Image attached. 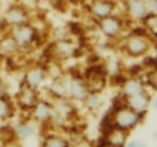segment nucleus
<instances>
[{
  "instance_id": "1",
  "label": "nucleus",
  "mask_w": 157,
  "mask_h": 147,
  "mask_svg": "<svg viewBox=\"0 0 157 147\" xmlns=\"http://www.w3.org/2000/svg\"><path fill=\"white\" fill-rule=\"evenodd\" d=\"M142 25V23H140ZM142 29H131L121 39V49L130 58H144L150 54L154 46V39L147 32L144 26Z\"/></svg>"
},
{
  "instance_id": "2",
  "label": "nucleus",
  "mask_w": 157,
  "mask_h": 147,
  "mask_svg": "<svg viewBox=\"0 0 157 147\" xmlns=\"http://www.w3.org/2000/svg\"><path fill=\"white\" fill-rule=\"evenodd\" d=\"M8 34L15 42V45L18 46L20 52H28V51L34 49L38 45V40H40V31L32 22L9 28Z\"/></svg>"
},
{
  "instance_id": "3",
  "label": "nucleus",
  "mask_w": 157,
  "mask_h": 147,
  "mask_svg": "<svg viewBox=\"0 0 157 147\" xmlns=\"http://www.w3.org/2000/svg\"><path fill=\"white\" fill-rule=\"evenodd\" d=\"M95 22H96V28L101 32V35L108 40H121L128 32V28H127L128 22L121 12L111 14L108 17L95 20Z\"/></svg>"
},
{
  "instance_id": "4",
  "label": "nucleus",
  "mask_w": 157,
  "mask_h": 147,
  "mask_svg": "<svg viewBox=\"0 0 157 147\" xmlns=\"http://www.w3.org/2000/svg\"><path fill=\"white\" fill-rule=\"evenodd\" d=\"M111 112H113V124H114V127H117V129H121V130H124L127 133L134 132L145 120V116L139 115L137 112H134L133 109H130L125 104L117 107V109H114V110H111Z\"/></svg>"
},
{
  "instance_id": "5",
  "label": "nucleus",
  "mask_w": 157,
  "mask_h": 147,
  "mask_svg": "<svg viewBox=\"0 0 157 147\" xmlns=\"http://www.w3.org/2000/svg\"><path fill=\"white\" fill-rule=\"evenodd\" d=\"M0 17H2V20L6 25L8 29L31 22V12H29L28 6L21 2H12L11 5H8L3 9Z\"/></svg>"
},
{
  "instance_id": "6",
  "label": "nucleus",
  "mask_w": 157,
  "mask_h": 147,
  "mask_svg": "<svg viewBox=\"0 0 157 147\" xmlns=\"http://www.w3.org/2000/svg\"><path fill=\"white\" fill-rule=\"evenodd\" d=\"M48 77H49L48 67L35 63V64H31V66L26 67V71L23 74L21 84L23 86H28L31 89H35V91H41L43 86L48 81Z\"/></svg>"
},
{
  "instance_id": "7",
  "label": "nucleus",
  "mask_w": 157,
  "mask_h": 147,
  "mask_svg": "<svg viewBox=\"0 0 157 147\" xmlns=\"http://www.w3.org/2000/svg\"><path fill=\"white\" fill-rule=\"evenodd\" d=\"M29 118L32 121H35L38 126H46L51 129V123L53 118V106L51 98H38V101L35 103V106L31 109L29 112Z\"/></svg>"
},
{
  "instance_id": "8",
  "label": "nucleus",
  "mask_w": 157,
  "mask_h": 147,
  "mask_svg": "<svg viewBox=\"0 0 157 147\" xmlns=\"http://www.w3.org/2000/svg\"><path fill=\"white\" fill-rule=\"evenodd\" d=\"M121 5H122L121 14L127 18V22L133 25L142 23L145 17L148 15V8H147L145 0H125V2H121Z\"/></svg>"
},
{
  "instance_id": "9",
  "label": "nucleus",
  "mask_w": 157,
  "mask_h": 147,
  "mask_svg": "<svg viewBox=\"0 0 157 147\" xmlns=\"http://www.w3.org/2000/svg\"><path fill=\"white\" fill-rule=\"evenodd\" d=\"M40 97H41L40 95V91H35V89H31V88L21 84L20 89H18V92H17V95H15V101H14L15 109L29 115L31 109L35 106V103L38 101Z\"/></svg>"
},
{
  "instance_id": "10",
  "label": "nucleus",
  "mask_w": 157,
  "mask_h": 147,
  "mask_svg": "<svg viewBox=\"0 0 157 147\" xmlns=\"http://www.w3.org/2000/svg\"><path fill=\"white\" fill-rule=\"evenodd\" d=\"M87 94H89V89H87V83L82 78V75L69 74L67 75V98L78 104V103H82V100L87 97Z\"/></svg>"
},
{
  "instance_id": "11",
  "label": "nucleus",
  "mask_w": 157,
  "mask_h": 147,
  "mask_svg": "<svg viewBox=\"0 0 157 147\" xmlns=\"http://www.w3.org/2000/svg\"><path fill=\"white\" fill-rule=\"evenodd\" d=\"M9 126L12 129V133H14L15 140H18V141L31 140L38 132V124L35 121H32L29 118V115H28V118H20L15 123H11Z\"/></svg>"
},
{
  "instance_id": "12",
  "label": "nucleus",
  "mask_w": 157,
  "mask_h": 147,
  "mask_svg": "<svg viewBox=\"0 0 157 147\" xmlns=\"http://www.w3.org/2000/svg\"><path fill=\"white\" fill-rule=\"evenodd\" d=\"M119 0H90L89 3V15L93 17L95 20L108 17L111 14L117 12V5Z\"/></svg>"
},
{
  "instance_id": "13",
  "label": "nucleus",
  "mask_w": 157,
  "mask_h": 147,
  "mask_svg": "<svg viewBox=\"0 0 157 147\" xmlns=\"http://www.w3.org/2000/svg\"><path fill=\"white\" fill-rule=\"evenodd\" d=\"M151 98H153V94L150 91H144L140 94L125 98V106H128L130 109H133L139 115L147 116V113L151 109Z\"/></svg>"
},
{
  "instance_id": "14",
  "label": "nucleus",
  "mask_w": 157,
  "mask_h": 147,
  "mask_svg": "<svg viewBox=\"0 0 157 147\" xmlns=\"http://www.w3.org/2000/svg\"><path fill=\"white\" fill-rule=\"evenodd\" d=\"M144 91H148L145 86V81L142 75H127L122 84L119 86V94L124 98L133 97L136 94H140Z\"/></svg>"
},
{
  "instance_id": "15",
  "label": "nucleus",
  "mask_w": 157,
  "mask_h": 147,
  "mask_svg": "<svg viewBox=\"0 0 157 147\" xmlns=\"http://www.w3.org/2000/svg\"><path fill=\"white\" fill-rule=\"evenodd\" d=\"M69 144H70V140L66 135L59 133L55 129H49V130L44 132L40 147H66Z\"/></svg>"
},
{
  "instance_id": "16",
  "label": "nucleus",
  "mask_w": 157,
  "mask_h": 147,
  "mask_svg": "<svg viewBox=\"0 0 157 147\" xmlns=\"http://www.w3.org/2000/svg\"><path fill=\"white\" fill-rule=\"evenodd\" d=\"M48 95L51 100L67 98V75H58L53 78L48 88Z\"/></svg>"
},
{
  "instance_id": "17",
  "label": "nucleus",
  "mask_w": 157,
  "mask_h": 147,
  "mask_svg": "<svg viewBox=\"0 0 157 147\" xmlns=\"http://www.w3.org/2000/svg\"><path fill=\"white\" fill-rule=\"evenodd\" d=\"M75 46L67 39H59L52 45V55L58 60H67L73 55Z\"/></svg>"
},
{
  "instance_id": "18",
  "label": "nucleus",
  "mask_w": 157,
  "mask_h": 147,
  "mask_svg": "<svg viewBox=\"0 0 157 147\" xmlns=\"http://www.w3.org/2000/svg\"><path fill=\"white\" fill-rule=\"evenodd\" d=\"M128 135L127 132L117 129V127H113L108 133H105L104 137H101V140L104 141V144H110V146H116V147H124V144L127 143L128 140Z\"/></svg>"
},
{
  "instance_id": "19",
  "label": "nucleus",
  "mask_w": 157,
  "mask_h": 147,
  "mask_svg": "<svg viewBox=\"0 0 157 147\" xmlns=\"http://www.w3.org/2000/svg\"><path fill=\"white\" fill-rule=\"evenodd\" d=\"M82 107L86 110H89L90 113H95V112H99L102 107H104V95L102 94H98V92H89L87 97L82 100Z\"/></svg>"
},
{
  "instance_id": "20",
  "label": "nucleus",
  "mask_w": 157,
  "mask_h": 147,
  "mask_svg": "<svg viewBox=\"0 0 157 147\" xmlns=\"http://www.w3.org/2000/svg\"><path fill=\"white\" fill-rule=\"evenodd\" d=\"M15 104L11 100V97H2L0 98V123H9L15 116Z\"/></svg>"
},
{
  "instance_id": "21",
  "label": "nucleus",
  "mask_w": 157,
  "mask_h": 147,
  "mask_svg": "<svg viewBox=\"0 0 157 147\" xmlns=\"http://www.w3.org/2000/svg\"><path fill=\"white\" fill-rule=\"evenodd\" d=\"M144 81H145V86L150 92H156L157 94V67L153 69H148L144 75H142Z\"/></svg>"
},
{
  "instance_id": "22",
  "label": "nucleus",
  "mask_w": 157,
  "mask_h": 147,
  "mask_svg": "<svg viewBox=\"0 0 157 147\" xmlns=\"http://www.w3.org/2000/svg\"><path fill=\"white\" fill-rule=\"evenodd\" d=\"M147 8H148V14L157 15V0H145Z\"/></svg>"
},
{
  "instance_id": "23",
  "label": "nucleus",
  "mask_w": 157,
  "mask_h": 147,
  "mask_svg": "<svg viewBox=\"0 0 157 147\" xmlns=\"http://www.w3.org/2000/svg\"><path fill=\"white\" fill-rule=\"evenodd\" d=\"M2 97H9V91H8V86L0 80V98Z\"/></svg>"
},
{
  "instance_id": "24",
  "label": "nucleus",
  "mask_w": 157,
  "mask_h": 147,
  "mask_svg": "<svg viewBox=\"0 0 157 147\" xmlns=\"http://www.w3.org/2000/svg\"><path fill=\"white\" fill-rule=\"evenodd\" d=\"M137 144H139V141L137 140H127V143L124 144V147H137Z\"/></svg>"
},
{
  "instance_id": "25",
  "label": "nucleus",
  "mask_w": 157,
  "mask_h": 147,
  "mask_svg": "<svg viewBox=\"0 0 157 147\" xmlns=\"http://www.w3.org/2000/svg\"><path fill=\"white\" fill-rule=\"evenodd\" d=\"M8 32V28H6V25L3 23V20H2V17H0V37L3 35V34H6Z\"/></svg>"
},
{
  "instance_id": "26",
  "label": "nucleus",
  "mask_w": 157,
  "mask_h": 147,
  "mask_svg": "<svg viewBox=\"0 0 157 147\" xmlns=\"http://www.w3.org/2000/svg\"><path fill=\"white\" fill-rule=\"evenodd\" d=\"M151 107H153L154 110H157V94L151 98Z\"/></svg>"
},
{
  "instance_id": "27",
  "label": "nucleus",
  "mask_w": 157,
  "mask_h": 147,
  "mask_svg": "<svg viewBox=\"0 0 157 147\" xmlns=\"http://www.w3.org/2000/svg\"><path fill=\"white\" fill-rule=\"evenodd\" d=\"M99 147H116V146H110V144H104V141L101 140V143H99Z\"/></svg>"
},
{
  "instance_id": "28",
  "label": "nucleus",
  "mask_w": 157,
  "mask_h": 147,
  "mask_svg": "<svg viewBox=\"0 0 157 147\" xmlns=\"http://www.w3.org/2000/svg\"><path fill=\"white\" fill-rule=\"evenodd\" d=\"M137 147H150L147 143H142V141H139V144H137Z\"/></svg>"
},
{
  "instance_id": "29",
  "label": "nucleus",
  "mask_w": 157,
  "mask_h": 147,
  "mask_svg": "<svg viewBox=\"0 0 157 147\" xmlns=\"http://www.w3.org/2000/svg\"><path fill=\"white\" fill-rule=\"evenodd\" d=\"M151 137H153V140H157V132H156V130L151 133Z\"/></svg>"
},
{
  "instance_id": "30",
  "label": "nucleus",
  "mask_w": 157,
  "mask_h": 147,
  "mask_svg": "<svg viewBox=\"0 0 157 147\" xmlns=\"http://www.w3.org/2000/svg\"><path fill=\"white\" fill-rule=\"evenodd\" d=\"M66 147H73V146H72V144H69V146H66Z\"/></svg>"
},
{
  "instance_id": "31",
  "label": "nucleus",
  "mask_w": 157,
  "mask_h": 147,
  "mask_svg": "<svg viewBox=\"0 0 157 147\" xmlns=\"http://www.w3.org/2000/svg\"><path fill=\"white\" fill-rule=\"evenodd\" d=\"M119 2H125V0H119Z\"/></svg>"
},
{
  "instance_id": "32",
  "label": "nucleus",
  "mask_w": 157,
  "mask_h": 147,
  "mask_svg": "<svg viewBox=\"0 0 157 147\" xmlns=\"http://www.w3.org/2000/svg\"><path fill=\"white\" fill-rule=\"evenodd\" d=\"M0 58H2V55H0Z\"/></svg>"
},
{
  "instance_id": "33",
  "label": "nucleus",
  "mask_w": 157,
  "mask_h": 147,
  "mask_svg": "<svg viewBox=\"0 0 157 147\" xmlns=\"http://www.w3.org/2000/svg\"><path fill=\"white\" fill-rule=\"evenodd\" d=\"M14 2H15V0H14Z\"/></svg>"
}]
</instances>
